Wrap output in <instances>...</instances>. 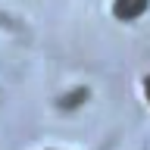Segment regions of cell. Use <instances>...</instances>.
Instances as JSON below:
<instances>
[{"mask_svg":"<svg viewBox=\"0 0 150 150\" xmlns=\"http://www.w3.org/2000/svg\"><path fill=\"white\" fill-rule=\"evenodd\" d=\"M150 0H116L112 3V16L122 19V22H134V19H141L144 13H147Z\"/></svg>","mask_w":150,"mask_h":150,"instance_id":"6da1fadb","label":"cell"},{"mask_svg":"<svg viewBox=\"0 0 150 150\" xmlns=\"http://www.w3.org/2000/svg\"><path fill=\"white\" fill-rule=\"evenodd\" d=\"M144 94H147V103H150V75L144 78Z\"/></svg>","mask_w":150,"mask_h":150,"instance_id":"7a4b0ae2","label":"cell"}]
</instances>
